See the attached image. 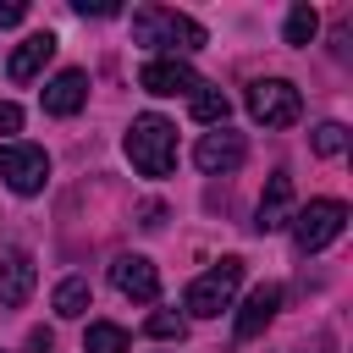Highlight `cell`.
<instances>
[{"instance_id":"obj_23","label":"cell","mask_w":353,"mask_h":353,"mask_svg":"<svg viewBox=\"0 0 353 353\" xmlns=\"http://www.w3.org/2000/svg\"><path fill=\"white\" fill-rule=\"evenodd\" d=\"M72 11H77V17H116V6H110V0H94V6H88V0H77Z\"/></svg>"},{"instance_id":"obj_15","label":"cell","mask_w":353,"mask_h":353,"mask_svg":"<svg viewBox=\"0 0 353 353\" xmlns=\"http://www.w3.org/2000/svg\"><path fill=\"white\" fill-rule=\"evenodd\" d=\"M83 353H132V336L116 320H88L83 331Z\"/></svg>"},{"instance_id":"obj_4","label":"cell","mask_w":353,"mask_h":353,"mask_svg":"<svg viewBox=\"0 0 353 353\" xmlns=\"http://www.w3.org/2000/svg\"><path fill=\"white\" fill-rule=\"evenodd\" d=\"M248 116L259 121V127H298V116H303V94L287 83V77H259V83H248Z\"/></svg>"},{"instance_id":"obj_17","label":"cell","mask_w":353,"mask_h":353,"mask_svg":"<svg viewBox=\"0 0 353 353\" xmlns=\"http://www.w3.org/2000/svg\"><path fill=\"white\" fill-rule=\"evenodd\" d=\"M55 314L61 320H77V314H88V303H94V292H88V276H66L61 287H55Z\"/></svg>"},{"instance_id":"obj_7","label":"cell","mask_w":353,"mask_h":353,"mask_svg":"<svg viewBox=\"0 0 353 353\" xmlns=\"http://www.w3.org/2000/svg\"><path fill=\"white\" fill-rule=\"evenodd\" d=\"M243 154H248V143H243V132H232V127L204 132V138H199V149H193V160H199V171H204V176H232V171L243 165Z\"/></svg>"},{"instance_id":"obj_24","label":"cell","mask_w":353,"mask_h":353,"mask_svg":"<svg viewBox=\"0 0 353 353\" xmlns=\"http://www.w3.org/2000/svg\"><path fill=\"white\" fill-rule=\"evenodd\" d=\"M50 347H55L50 331H33V336H28V353H50Z\"/></svg>"},{"instance_id":"obj_13","label":"cell","mask_w":353,"mask_h":353,"mask_svg":"<svg viewBox=\"0 0 353 353\" xmlns=\"http://www.w3.org/2000/svg\"><path fill=\"white\" fill-rule=\"evenodd\" d=\"M292 176L287 171H270V182H265V193H259V215H254V226L259 232H281L287 221H292Z\"/></svg>"},{"instance_id":"obj_11","label":"cell","mask_w":353,"mask_h":353,"mask_svg":"<svg viewBox=\"0 0 353 353\" xmlns=\"http://www.w3.org/2000/svg\"><path fill=\"white\" fill-rule=\"evenodd\" d=\"M83 105H88V72L83 66H61L44 83V110L50 116H77Z\"/></svg>"},{"instance_id":"obj_5","label":"cell","mask_w":353,"mask_h":353,"mask_svg":"<svg viewBox=\"0 0 353 353\" xmlns=\"http://www.w3.org/2000/svg\"><path fill=\"white\" fill-rule=\"evenodd\" d=\"M237 281H243V259H237V254H226L221 265H210V270H204V276L188 287V298H182V303H188V314H199V320H215V314L232 303Z\"/></svg>"},{"instance_id":"obj_20","label":"cell","mask_w":353,"mask_h":353,"mask_svg":"<svg viewBox=\"0 0 353 353\" xmlns=\"http://www.w3.org/2000/svg\"><path fill=\"white\" fill-rule=\"evenodd\" d=\"M309 143H314V154H325V160H331V154H342V149H347V127H342V121H320Z\"/></svg>"},{"instance_id":"obj_14","label":"cell","mask_w":353,"mask_h":353,"mask_svg":"<svg viewBox=\"0 0 353 353\" xmlns=\"http://www.w3.org/2000/svg\"><path fill=\"white\" fill-rule=\"evenodd\" d=\"M276 309H281V287H276V281L254 287V292L243 298V309H237V342H254V336L276 320Z\"/></svg>"},{"instance_id":"obj_9","label":"cell","mask_w":353,"mask_h":353,"mask_svg":"<svg viewBox=\"0 0 353 353\" xmlns=\"http://www.w3.org/2000/svg\"><path fill=\"white\" fill-rule=\"evenodd\" d=\"M110 287H116L121 298H132V303H154V298H160V270H154L143 254H121V259L110 265Z\"/></svg>"},{"instance_id":"obj_16","label":"cell","mask_w":353,"mask_h":353,"mask_svg":"<svg viewBox=\"0 0 353 353\" xmlns=\"http://www.w3.org/2000/svg\"><path fill=\"white\" fill-rule=\"evenodd\" d=\"M193 121H204V127H226V116H232V99L221 94V88H210V83H199L193 94Z\"/></svg>"},{"instance_id":"obj_18","label":"cell","mask_w":353,"mask_h":353,"mask_svg":"<svg viewBox=\"0 0 353 353\" xmlns=\"http://www.w3.org/2000/svg\"><path fill=\"white\" fill-rule=\"evenodd\" d=\"M314 28H320L314 6H292V11H287V28H281V39H287V44H309V39H314Z\"/></svg>"},{"instance_id":"obj_19","label":"cell","mask_w":353,"mask_h":353,"mask_svg":"<svg viewBox=\"0 0 353 353\" xmlns=\"http://www.w3.org/2000/svg\"><path fill=\"white\" fill-rule=\"evenodd\" d=\"M143 331H149V336H160V342H182V331H188V320H182L176 309H154V314L143 320Z\"/></svg>"},{"instance_id":"obj_8","label":"cell","mask_w":353,"mask_h":353,"mask_svg":"<svg viewBox=\"0 0 353 353\" xmlns=\"http://www.w3.org/2000/svg\"><path fill=\"white\" fill-rule=\"evenodd\" d=\"M138 83H143V94H160V99H171V94H193V88H199V72H193L188 61L149 55V61L138 66Z\"/></svg>"},{"instance_id":"obj_6","label":"cell","mask_w":353,"mask_h":353,"mask_svg":"<svg viewBox=\"0 0 353 353\" xmlns=\"http://www.w3.org/2000/svg\"><path fill=\"white\" fill-rule=\"evenodd\" d=\"M0 182L11 193H22V199L39 193L50 182V154L39 143H0Z\"/></svg>"},{"instance_id":"obj_1","label":"cell","mask_w":353,"mask_h":353,"mask_svg":"<svg viewBox=\"0 0 353 353\" xmlns=\"http://www.w3.org/2000/svg\"><path fill=\"white\" fill-rule=\"evenodd\" d=\"M132 39L171 55V61H188L193 50H204V28L182 11H171V6H138L132 11Z\"/></svg>"},{"instance_id":"obj_22","label":"cell","mask_w":353,"mask_h":353,"mask_svg":"<svg viewBox=\"0 0 353 353\" xmlns=\"http://www.w3.org/2000/svg\"><path fill=\"white\" fill-rule=\"evenodd\" d=\"M17 127H22V105L0 99V132H17Z\"/></svg>"},{"instance_id":"obj_3","label":"cell","mask_w":353,"mask_h":353,"mask_svg":"<svg viewBox=\"0 0 353 353\" xmlns=\"http://www.w3.org/2000/svg\"><path fill=\"white\" fill-rule=\"evenodd\" d=\"M287 226H292V248L298 254H320L347 232V204L342 199H309L303 210H292Z\"/></svg>"},{"instance_id":"obj_2","label":"cell","mask_w":353,"mask_h":353,"mask_svg":"<svg viewBox=\"0 0 353 353\" xmlns=\"http://www.w3.org/2000/svg\"><path fill=\"white\" fill-rule=\"evenodd\" d=\"M127 160H132L138 176H165L176 165V127L165 116H154V110L132 116V127H127Z\"/></svg>"},{"instance_id":"obj_10","label":"cell","mask_w":353,"mask_h":353,"mask_svg":"<svg viewBox=\"0 0 353 353\" xmlns=\"http://www.w3.org/2000/svg\"><path fill=\"white\" fill-rule=\"evenodd\" d=\"M33 281H39V265L28 248H6L0 254V309H22L33 298Z\"/></svg>"},{"instance_id":"obj_21","label":"cell","mask_w":353,"mask_h":353,"mask_svg":"<svg viewBox=\"0 0 353 353\" xmlns=\"http://www.w3.org/2000/svg\"><path fill=\"white\" fill-rule=\"evenodd\" d=\"M22 17H28V6H22V0H0V28H17Z\"/></svg>"},{"instance_id":"obj_12","label":"cell","mask_w":353,"mask_h":353,"mask_svg":"<svg viewBox=\"0 0 353 353\" xmlns=\"http://www.w3.org/2000/svg\"><path fill=\"white\" fill-rule=\"evenodd\" d=\"M50 61H55V33H28V39L11 50L6 77H11V83H33V77H39Z\"/></svg>"}]
</instances>
